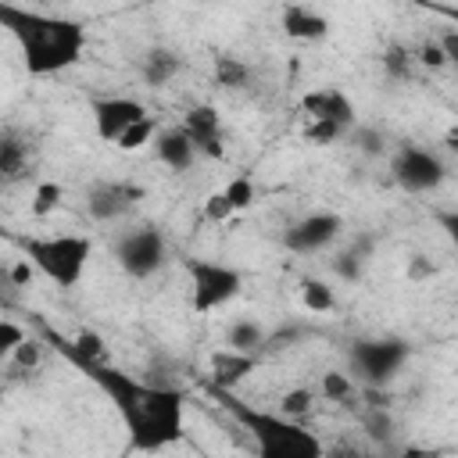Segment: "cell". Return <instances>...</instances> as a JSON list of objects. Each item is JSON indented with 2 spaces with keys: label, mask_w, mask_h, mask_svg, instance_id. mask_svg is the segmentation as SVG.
Listing matches in <instances>:
<instances>
[{
  "label": "cell",
  "mask_w": 458,
  "mask_h": 458,
  "mask_svg": "<svg viewBox=\"0 0 458 458\" xmlns=\"http://www.w3.org/2000/svg\"><path fill=\"white\" fill-rule=\"evenodd\" d=\"M415 61L426 64V68H444V64H451L447 54H444V47H440V39H422V47L415 50Z\"/></svg>",
  "instance_id": "d6a6232c"
},
{
  "label": "cell",
  "mask_w": 458,
  "mask_h": 458,
  "mask_svg": "<svg viewBox=\"0 0 458 458\" xmlns=\"http://www.w3.org/2000/svg\"><path fill=\"white\" fill-rule=\"evenodd\" d=\"M161 136V129H157V118L154 114H147V118H140L114 147L122 150V154H136V150H143V147H154V140Z\"/></svg>",
  "instance_id": "603a6c76"
},
{
  "label": "cell",
  "mask_w": 458,
  "mask_h": 458,
  "mask_svg": "<svg viewBox=\"0 0 458 458\" xmlns=\"http://www.w3.org/2000/svg\"><path fill=\"white\" fill-rule=\"evenodd\" d=\"M318 397H322V401H336V404L351 401V397H354V379H351V372H344V369H326V372L318 376Z\"/></svg>",
  "instance_id": "7402d4cb"
},
{
  "label": "cell",
  "mask_w": 458,
  "mask_h": 458,
  "mask_svg": "<svg viewBox=\"0 0 458 458\" xmlns=\"http://www.w3.org/2000/svg\"><path fill=\"white\" fill-rule=\"evenodd\" d=\"M154 154L172 172H186L197 161V147L190 143V136L182 132V125L179 129H161V136L154 140Z\"/></svg>",
  "instance_id": "e0dca14e"
},
{
  "label": "cell",
  "mask_w": 458,
  "mask_h": 458,
  "mask_svg": "<svg viewBox=\"0 0 458 458\" xmlns=\"http://www.w3.org/2000/svg\"><path fill=\"white\" fill-rule=\"evenodd\" d=\"M39 361H43V344L36 336H29L25 344H18V351L7 358V365H14L18 372H32V369H39Z\"/></svg>",
  "instance_id": "4dcf8cb0"
},
{
  "label": "cell",
  "mask_w": 458,
  "mask_h": 458,
  "mask_svg": "<svg viewBox=\"0 0 458 458\" xmlns=\"http://www.w3.org/2000/svg\"><path fill=\"white\" fill-rule=\"evenodd\" d=\"M390 172H394V182L408 193H433L447 179L444 157L422 143H401L390 157Z\"/></svg>",
  "instance_id": "52a82bcc"
},
{
  "label": "cell",
  "mask_w": 458,
  "mask_h": 458,
  "mask_svg": "<svg viewBox=\"0 0 458 458\" xmlns=\"http://www.w3.org/2000/svg\"><path fill=\"white\" fill-rule=\"evenodd\" d=\"M408 361V344L401 340H358L351 347V365L365 386H386Z\"/></svg>",
  "instance_id": "ba28073f"
},
{
  "label": "cell",
  "mask_w": 458,
  "mask_h": 458,
  "mask_svg": "<svg viewBox=\"0 0 458 458\" xmlns=\"http://www.w3.org/2000/svg\"><path fill=\"white\" fill-rule=\"evenodd\" d=\"M32 168V143L25 132H18L14 125H4L0 132V182L4 186H18L29 179Z\"/></svg>",
  "instance_id": "5bb4252c"
},
{
  "label": "cell",
  "mask_w": 458,
  "mask_h": 458,
  "mask_svg": "<svg viewBox=\"0 0 458 458\" xmlns=\"http://www.w3.org/2000/svg\"><path fill=\"white\" fill-rule=\"evenodd\" d=\"M114 261L132 279H150L168 261V243L154 225H132L114 240Z\"/></svg>",
  "instance_id": "8992f818"
},
{
  "label": "cell",
  "mask_w": 458,
  "mask_h": 458,
  "mask_svg": "<svg viewBox=\"0 0 458 458\" xmlns=\"http://www.w3.org/2000/svg\"><path fill=\"white\" fill-rule=\"evenodd\" d=\"M86 379H93L111 404L118 408V419L129 437V451L154 454L182 440L186 433V390L179 386H157L147 379H136L107 361H72Z\"/></svg>",
  "instance_id": "6da1fadb"
},
{
  "label": "cell",
  "mask_w": 458,
  "mask_h": 458,
  "mask_svg": "<svg viewBox=\"0 0 458 458\" xmlns=\"http://www.w3.org/2000/svg\"><path fill=\"white\" fill-rule=\"evenodd\" d=\"M437 39H440V47H444L447 61H451V64H458V29H447V32H440Z\"/></svg>",
  "instance_id": "d590c367"
},
{
  "label": "cell",
  "mask_w": 458,
  "mask_h": 458,
  "mask_svg": "<svg viewBox=\"0 0 458 458\" xmlns=\"http://www.w3.org/2000/svg\"><path fill=\"white\" fill-rule=\"evenodd\" d=\"M411 50L404 47V43H390L386 50H383V68L394 75V79H408L411 75Z\"/></svg>",
  "instance_id": "83f0119b"
},
{
  "label": "cell",
  "mask_w": 458,
  "mask_h": 458,
  "mask_svg": "<svg viewBox=\"0 0 458 458\" xmlns=\"http://www.w3.org/2000/svg\"><path fill=\"white\" fill-rule=\"evenodd\" d=\"M361 261H365V258H361L358 250H347V254H340V258L333 261V272L344 276L347 283H354V279L361 276Z\"/></svg>",
  "instance_id": "836d02e7"
},
{
  "label": "cell",
  "mask_w": 458,
  "mask_h": 458,
  "mask_svg": "<svg viewBox=\"0 0 458 458\" xmlns=\"http://www.w3.org/2000/svg\"><path fill=\"white\" fill-rule=\"evenodd\" d=\"M301 304L315 315H326L336 308V297H333V286L322 283V279H301Z\"/></svg>",
  "instance_id": "cb8c5ba5"
},
{
  "label": "cell",
  "mask_w": 458,
  "mask_h": 458,
  "mask_svg": "<svg viewBox=\"0 0 458 458\" xmlns=\"http://www.w3.org/2000/svg\"><path fill=\"white\" fill-rule=\"evenodd\" d=\"M208 369H211V386L215 390H233L236 383H243L258 369V354H240V351L222 347L208 358Z\"/></svg>",
  "instance_id": "9a60e30c"
},
{
  "label": "cell",
  "mask_w": 458,
  "mask_h": 458,
  "mask_svg": "<svg viewBox=\"0 0 458 458\" xmlns=\"http://www.w3.org/2000/svg\"><path fill=\"white\" fill-rule=\"evenodd\" d=\"M222 193L229 197V204H233V211H236V215H240V211H247V208L258 200V186H254V179H250V175H243V172H240V175H233V179L222 186Z\"/></svg>",
  "instance_id": "484cf974"
},
{
  "label": "cell",
  "mask_w": 458,
  "mask_h": 458,
  "mask_svg": "<svg viewBox=\"0 0 458 458\" xmlns=\"http://www.w3.org/2000/svg\"><path fill=\"white\" fill-rule=\"evenodd\" d=\"M397 458H437V451H429V447H419V444H404V447L397 451Z\"/></svg>",
  "instance_id": "74e56055"
},
{
  "label": "cell",
  "mask_w": 458,
  "mask_h": 458,
  "mask_svg": "<svg viewBox=\"0 0 458 458\" xmlns=\"http://www.w3.org/2000/svg\"><path fill=\"white\" fill-rule=\"evenodd\" d=\"M211 75H215V82L225 86V89H243V86L250 82V64H247L243 57H236V54H218V57L211 61Z\"/></svg>",
  "instance_id": "ffe728a7"
},
{
  "label": "cell",
  "mask_w": 458,
  "mask_h": 458,
  "mask_svg": "<svg viewBox=\"0 0 458 458\" xmlns=\"http://www.w3.org/2000/svg\"><path fill=\"white\" fill-rule=\"evenodd\" d=\"M140 72H143V82H150V86H165V82H172V75L179 72V54L168 50V47H154V50L143 54Z\"/></svg>",
  "instance_id": "d6986e66"
},
{
  "label": "cell",
  "mask_w": 458,
  "mask_h": 458,
  "mask_svg": "<svg viewBox=\"0 0 458 458\" xmlns=\"http://www.w3.org/2000/svg\"><path fill=\"white\" fill-rule=\"evenodd\" d=\"M25 340H29V329L18 326L11 315H4V318H0V358L7 361V358L18 351V344H25Z\"/></svg>",
  "instance_id": "f546056e"
},
{
  "label": "cell",
  "mask_w": 458,
  "mask_h": 458,
  "mask_svg": "<svg viewBox=\"0 0 458 458\" xmlns=\"http://www.w3.org/2000/svg\"><path fill=\"white\" fill-rule=\"evenodd\" d=\"M7 279H11V286H29L36 279V265L29 258H14L7 265Z\"/></svg>",
  "instance_id": "e575fe53"
},
{
  "label": "cell",
  "mask_w": 458,
  "mask_h": 458,
  "mask_svg": "<svg viewBox=\"0 0 458 458\" xmlns=\"http://www.w3.org/2000/svg\"><path fill=\"white\" fill-rule=\"evenodd\" d=\"M444 143H447L451 150H458V125H451V129L444 132Z\"/></svg>",
  "instance_id": "60d3db41"
},
{
  "label": "cell",
  "mask_w": 458,
  "mask_h": 458,
  "mask_svg": "<svg viewBox=\"0 0 458 458\" xmlns=\"http://www.w3.org/2000/svg\"><path fill=\"white\" fill-rule=\"evenodd\" d=\"M215 397L247 429V437L254 444V458H326L322 440L304 422H290L279 411H261V408L233 397L229 390H215Z\"/></svg>",
  "instance_id": "3957f363"
},
{
  "label": "cell",
  "mask_w": 458,
  "mask_h": 458,
  "mask_svg": "<svg viewBox=\"0 0 458 458\" xmlns=\"http://www.w3.org/2000/svg\"><path fill=\"white\" fill-rule=\"evenodd\" d=\"M182 132L190 136V143L197 147L200 157L222 161L225 157V136H222V114L211 104H193L182 118Z\"/></svg>",
  "instance_id": "4fadbf2b"
},
{
  "label": "cell",
  "mask_w": 458,
  "mask_h": 458,
  "mask_svg": "<svg viewBox=\"0 0 458 458\" xmlns=\"http://www.w3.org/2000/svg\"><path fill=\"white\" fill-rule=\"evenodd\" d=\"M186 272H190V304L197 315L218 311L243 290L240 268L215 261V258H186Z\"/></svg>",
  "instance_id": "5b68a950"
},
{
  "label": "cell",
  "mask_w": 458,
  "mask_h": 458,
  "mask_svg": "<svg viewBox=\"0 0 458 458\" xmlns=\"http://www.w3.org/2000/svg\"><path fill=\"white\" fill-rule=\"evenodd\" d=\"M340 136H344V129L333 125V122H311V118H308L304 129H301V140L311 143V147H333Z\"/></svg>",
  "instance_id": "4316f807"
},
{
  "label": "cell",
  "mask_w": 458,
  "mask_h": 458,
  "mask_svg": "<svg viewBox=\"0 0 458 458\" xmlns=\"http://www.w3.org/2000/svg\"><path fill=\"white\" fill-rule=\"evenodd\" d=\"M440 225L447 229V236H451V243L458 247V211H447V215H440Z\"/></svg>",
  "instance_id": "f35d334b"
},
{
  "label": "cell",
  "mask_w": 458,
  "mask_h": 458,
  "mask_svg": "<svg viewBox=\"0 0 458 458\" xmlns=\"http://www.w3.org/2000/svg\"><path fill=\"white\" fill-rule=\"evenodd\" d=\"M301 111H304L311 122H333V125H340L344 132L354 129V122H358L354 100H351L340 86H318V89H308V93L301 97Z\"/></svg>",
  "instance_id": "7c38bea8"
},
{
  "label": "cell",
  "mask_w": 458,
  "mask_h": 458,
  "mask_svg": "<svg viewBox=\"0 0 458 458\" xmlns=\"http://www.w3.org/2000/svg\"><path fill=\"white\" fill-rule=\"evenodd\" d=\"M276 411H279L283 419H290V422H304V419L315 411V390H308V386H290V390H283Z\"/></svg>",
  "instance_id": "44dd1931"
},
{
  "label": "cell",
  "mask_w": 458,
  "mask_h": 458,
  "mask_svg": "<svg viewBox=\"0 0 458 458\" xmlns=\"http://www.w3.org/2000/svg\"><path fill=\"white\" fill-rule=\"evenodd\" d=\"M61 200H64V186L54 182V179H43V182H36V190H32L29 211H32L36 218H47V215H54V211L61 208Z\"/></svg>",
  "instance_id": "d4e9b609"
},
{
  "label": "cell",
  "mask_w": 458,
  "mask_h": 458,
  "mask_svg": "<svg viewBox=\"0 0 458 458\" xmlns=\"http://www.w3.org/2000/svg\"><path fill=\"white\" fill-rule=\"evenodd\" d=\"M89 111H93V129H97V136H100L104 143H111V147H114L140 118L150 114L136 97H97V100L89 104Z\"/></svg>",
  "instance_id": "30bf717a"
},
{
  "label": "cell",
  "mask_w": 458,
  "mask_h": 458,
  "mask_svg": "<svg viewBox=\"0 0 458 458\" xmlns=\"http://www.w3.org/2000/svg\"><path fill=\"white\" fill-rule=\"evenodd\" d=\"M236 211H233V204H229V197L222 193V190H215V193H208L204 197V204H200V218L204 222H211V225H222V222H229Z\"/></svg>",
  "instance_id": "f1b7e54d"
},
{
  "label": "cell",
  "mask_w": 458,
  "mask_h": 458,
  "mask_svg": "<svg viewBox=\"0 0 458 458\" xmlns=\"http://www.w3.org/2000/svg\"><path fill=\"white\" fill-rule=\"evenodd\" d=\"M340 233H344V218L336 211H311L283 233V247L293 254H318V250L333 247L340 240Z\"/></svg>",
  "instance_id": "9c48e42d"
},
{
  "label": "cell",
  "mask_w": 458,
  "mask_h": 458,
  "mask_svg": "<svg viewBox=\"0 0 458 458\" xmlns=\"http://www.w3.org/2000/svg\"><path fill=\"white\" fill-rule=\"evenodd\" d=\"M408 276L411 279H426V276H433V265L422 258V254H411V265H408Z\"/></svg>",
  "instance_id": "8d00e7d4"
},
{
  "label": "cell",
  "mask_w": 458,
  "mask_h": 458,
  "mask_svg": "<svg viewBox=\"0 0 458 458\" xmlns=\"http://www.w3.org/2000/svg\"><path fill=\"white\" fill-rule=\"evenodd\" d=\"M265 344H268V333H265V326L254 322V318H236V322L225 329V347H229V351L261 354Z\"/></svg>",
  "instance_id": "ac0fdd59"
},
{
  "label": "cell",
  "mask_w": 458,
  "mask_h": 458,
  "mask_svg": "<svg viewBox=\"0 0 458 458\" xmlns=\"http://www.w3.org/2000/svg\"><path fill=\"white\" fill-rule=\"evenodd\" d=\"M143 200L140 186L129 182H97L86 193V211L93 222H122L136 204Z\"/></svg>",
  "instance_id": "8fae6325"
},
{
  "label": "cell",
  "mask_w": 458,
  "mask_h": 458,
  "mask_svg": "<svg viewBox=\"0 0 458 458\" xmlns=\"http://www.w3.org/2000/svg\"><path fill=\"white\" fill-rule=\"evenodd\" d=\"M390 411L386 408H369V415H365V433L372 437V440H390Z\"/></svg>",
  "instance_id": "1f68e13d"
},
{
  "label": "cell",
  "mask_w": 458,
  "mask_h": 458,
  "mask_svg": "<svg viewBox=\"0 0 458 458\" xmlns=\"http://www.w3.org/2000/svg\"><path fill=\"white\" fill-rule=\"evenodd\" d=\"M0 21L14 36L21 50V64L29 75H57L68 72L72 64L82 61L86 50V29L82 21L68 14H50V11H29V7H11L0 4Z\"/></svg>",
  "instance_id": "7a4b0ae2"
},
{
  "label": "cell",
  "mask_w": 458,
  "mask_h": 458,
  "mask_svg": "<svg viewBox=\"0 0 458 458\" xmlns=\"http://www.w3.org/2000/svg\"><path fill=\"white\" fill-rule=\"evenodd\" d=\"M14 243L21 247V258H29L36 265L39 276H47L54 286L72 290L79 286L89 254H93V240L82 233H61V236H14Z\"/></svg>",
  "instance_id": "277c9868"
},
{
  "label": "cell",
  "mask_w": 458,
  "mask_h": 458,
  "mask_svg": "<svg viewBox=\"0 0 458 458\" xmlns=\"http://www.w3.org/2000/svg\"><path fill=\"white\" fill-rule=\"evenodd\" d=\"M433 11H437V14H444V18H451V21L458 25V7H447V4H437Z\"/></svg>",
  "instance_id": "ab89813d"
},
{
  "label": "cell",
  "mask_w": 458,
  "mask_h": 458,
  "mask_svg": "<svg viewBox=\"0 0 458 458\" xmlns=\"http://www.w3.org/2000/svg\"><path fill=\"white\" fill-rule=\"evenodd\" d=\"M283 32L290 39H301V43H318L329 36V18L315 7H304V4H290L283 11Z\"/></svg>",
  "instance_id": "2e32d148"
}]
</instances>
